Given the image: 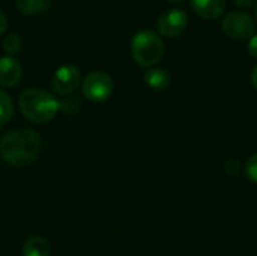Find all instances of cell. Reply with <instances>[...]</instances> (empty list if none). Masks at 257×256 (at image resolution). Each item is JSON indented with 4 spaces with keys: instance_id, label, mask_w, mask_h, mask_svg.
<instances>
[{
    "instance_id": "7402d4cb",
    "label": "cell",
    "mask_w": 257,
    "mask_h": 256,
    "mask_svg": "<svg viewBox=\"0 0 257 256\" xmlns=\"http://www.w3.org/2000/svg\"><path fill=\"white\" fill-rule=\"evenodd\" d=\"M256 18H257V6H256Z\"/></svg>"
},
{
    "instance_id": "52a82bcc",
    "label": "cell",
    "mask_w": 257,
    "mask_h": 256,
    "mask_svg": "<svg viewBox=\"0 0 257 256\" xmlns=\"http://www.w3.org/2000/svg\"><path fill=\"white\" fill-rule=\"evenodd\" d=\"M80 83H81V72L72 63L59 66L51 78L53 89L60 95H71L72 92H75Z\"/></svg>"
},
{
    "instance_id": "e0dca14e",
    "label": "cell",
    "mask_w": 257,
    "mask_h": 256,
    "mask_svg": "<svg viewBox=\"0 0 257 256\" xmlns=\"http://www.w3.org/2000/svg\"><path fill=\"white\" fill-rule=\"evenodd\" d=\"M248 53H250V56L251 57H254L257 59V35L254 33L251 38H250V41H248Z\"/></svg>"
},
{
    "instance_id": "4fadbf2b",
    "label": "cell",
    "mask_w": 257,
    "mask_h": 256,
    "mask_svg": "<svg viewBox=\"0 0 257 256\" xmlns=\"http://www.w3.org/2000/svg\"><path fill=\"white\" fill-rule=\"evenodd\" d=\"M14 116V103L11 97L0 89V125H5Z\"/></svg>"
},
{
    "instance_id": "d6986e66",
    "label": "cell",
    "mask_w": 257,
    "mask_h": 256,
    "mask_svg": "<svg viewBox=\"0 0 257 256\" xmlns=\"http://www.w3.org/2000/svg\"><path fill=\"white\" fill-rule=\"evenodd\" d=\"M257 0H233V3L238 6V8H250L256 3Z\"/></svg>"
},
{
    "instance_id": "30bf717a",
    "label": "cell",
    "mask_w": 257,
    "mask_h": 256,
    "mask_svg": "<svg viewBox=\"0 0 257 256\" xmlns=\"http://www.w3.org/2000/svg\"><path fill=\"white\" fill-rule=\"evenodd\" d=\"M143 81L146 83V86H149L154 91H166L172 83V77L169 71H166L164 68L152 66L145 71Z\"/></svg>"
},
{
    "instance_id": "9c48e42d",
    "label": "cell",
    "mask_w": 257,
    "mask_h": 256,
    "mask_svg": "<svg viewBox=\"0 0 257 256\" xmlns=\"http://www.w3.org/2000/svg\"><path fill=\"white\" fill-rule=\"evenodd\" d=\"M193 11L203 20H217L226 11V0H190Z\"/></svg>"
},
{
    "instance_id": "3957f363",
    "label": "cell",
    "mask_w": 257,
    "mask_h": 256,
    "mask_svg": "<svg viewBox=\"0 0 257 256\" xmlns=\"http://www.w3.org/2000/svg\"><path fill=\"white\" fill-rule=\"evenodd\" d=\"M164 51H166L164 41L157 32L151 29L139 30L131 39L133 59L137 62V65L143 68L155 66L163 59Z\"/></svg>"
},
{
    "instance_id": "ba28073f",
    "label": "cell",
    "mask_w": 257,
    "mask_h": 256,
    "mask_svg": "<svg viewBox=\"0 0 257 256\" xmlns=\"http://www.w3.org/2000/svg\"><path fill=\"white\" fill-rule=\"evenodd\" d=\"M23 75V68L20 62L12 56L0 57V86L14 88L20 83Z\"/></svg>"
},
{
    "instance_id": "9a60e30c",
    "label": "cell",
    "mask_w": 257,
    "mask_h": 256,
    "mask_svg": "<svg viewBox=\"0 0 257 256\" xmlns=\"http://www.w3.org/2000/svg\"><path fill=\"white\" fill-rule=\"evenodd\" d=\"M244 172H245V177H247L251 183L257 184V154L251 155V157L247 160Z\"/></svg>"
},
{
    "instance_id": "8fae6325",
    "label": "cell",
    "mask_w": 257,
    "mask_h": 256,
    "mask_svg": "<svg viewBox=\"0 0 257 256\" xmlns=\"http://www.w3.org/2000/svg\"><path fill=\"white\" fill-rule=\"evenodd\" d=\"M23 256H50V244L42 237H30L21 249Z\"/></svg>"
},
{
    "instance_id": "7c38bea8",
    "label": "cell",
    "mask_w": 257,
    "mask_h": 256,
    "mask_svg": "<svg viewBox=\"0 0 257 256\" xmlns=\"http://www.w3.org/2000/svg\"><path fill=\"white\" fill-rule=\"evenodd\" d=\"M51 0H15L17 9L24 15H35L47 11Z\"/></svg>"
},
{
    "instance_id": "ac0fdd59",
    "label": "cell",
    "mask_w": 257,
    "mask_h": 256,
    "mask_svg": "<svg viewBox=\"0 0 257 256\" xmlns=\"http://www.w3.org/2000/svg\"><path fill=\"white\" fill-rule=\"evenodd\" d=\"M8 30V18L6 15L0 11V35H3Z\"/></svg>"
},
{
    "instance_id": "8992f818",
    "label": "cell",
    "mask_w": 257,
    "mask_h": 256,
    "mask_svg": "<svg viewBox=\"0 0 257 256\" xmlns=\"http://www.w3.org/2000/svg\"><path fill=\"white\" fill-rule=\"evenodd\" d=\"M188 26V14L182 9H167L157 20V30L160 36L175 38L185 32Z\"/></svg>"
},
{
    "instance_id": "44dd1931",
    "label": "cell",
    "mask_w": 257,
    "mask_h": 256,
    "mask_svg": "<svg viewBox=\"0 0 257 256\" xmlns=\"http://www.w3.org/2000/svg\"><path fill=\"white\" fill-rule=\"evenodd\" d=\"M169 2H172V3H184L185 0H169Z\"/></svg>"
},
{
    "instance_id": "2e32d148",
    "label": "cell",
    "mask_w": 257,
    "mask_h": 256,
    "mask_svg": "<svg viewBox=\"0 0 257 256\" xmlns=\"http://www.w3.org/2000/svg\"><path fill=\"white\" fill-rule=\"evenodd\" d=\"M224 169H226V172H227V174H230V175H236V174L241 170V164H239V161H238L236 158H230V160L226 163Z\"/></svg>"
},
{
    "instance_id": "277c9868",
    "label": "cell",
    "mask_w": 257,
    "mask_h": 256,
    "mask_svg": "<svg viewBox=\"0 0 257 256\" xmlns=\"http://www.w3.org/2000/svg\"><path fill=\"white\" fill-rule=\"evenodd\" d=\"M223 32L233 41L250 39L256 32V23L244 11H230L221 21Z\"/></svg>"
},
{
    "instance_id": "7a4b0ae2",
    "label": "cell",
    "mask_w": 257,
    "mask_h": 256,
    "mask_svg": "<svg viewBox=\"0 0 257 256\" xmlns=\"http://www.w3.org/2000/svg\"><path fill=\"white\" fill-rule=\"evenodd\" d=\"M21 115L33 124H47L54 119L60 104L47 91L41 88H27L18 97Z\"/></svg>"
},
{
    "instance_id": "ffe728a7",
    "label": "cell",
    "mask_w": 257,
    "mask_h": 256,
    "mask_svg": "<svg viewBox=\"0 0 257 256\" xmlns=\"http://www.w3.org/2000/svg\"><path fill=\"white\" fill-rule=\"evenodd\" d=\"M251 83H253L254 89H257V65L253 68V71H251Z\"/></svg>"
},
{
    "instance_id": "5b68a950",
    "label": "cell",
    "mask_w": 257,
    "mask_h": 256,
    "mask_svg": "<svg viewBox=\"0 0 257 256\" xmlns=\"http://www.w3.org/2000/svg\"><path fill=\"white\" fill-rule=\"evenodd\" d=\"M83 95L92 103H102L108 100L114 91L113 78L104 71H92L83 78Z\"/></svg>"
},
{
    "instance_id": "6da1fadb",
    "label": "cell",
    "mask_w": 257,
    "mask_h": 256,
    "mask_svg": "<svg viewBox=\"0 0 257 256\" xmlns=\"http://www.w3.org/2000/svg\"><path fill=\"white\" fill-rule=\"evenodd\" d=\"M41 136L30 128H15L0 139V158L12 167H26L41 154Z\"/></svg>"
},
{
    "instance_id": "5bb4252c",
    "label": "cell",
    "mask_w": 257,
    "mask_h": 256,
    "mask_svg": "<svg viewBox=\"0 0 257 256\" xmlns=\"http://www.w3.org/2000/svg\"><path fill=\"white\" fill-rule=\"evenodd\" d=\"M21 45H23V39L20 38V35H17V33H8L6 36H5V39H3V42H2V47H3V50L6 51V53H9V54H15V53H18L20 50H21Z\"/></svg>"
}]
</instances>
